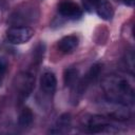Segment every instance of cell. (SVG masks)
Wrapping results in <instances>:
<instances>
[{
    "instance_id": "obj_1",
    "label": "cell",
    "mask_w": 135,
    "mask_h": 135,
    "mask_svg": "<svg viewBox=\"0 0 135 135\" xmlns=\"http://www.w3.org/2000/svg\"><path fill=\"white\" fill-rule=\"evenodd\" d=\"M101 88L109 102L130 107L134 103V89L122 75L111 74L103 77Z\"/></svg>"
},
{
    "instance_id": "obj_2",
    "label": "cell",
    "mask_w": 135,
    "mask_h": 135,
    "mask_svg": "<svg viewBox=\"0 0 135 135\" xmlns=\"http://www.w3.org/2000/svg\"><path fill=\"white\" fill-rule=\"evenodd\" d=\"M34 30L26 25H14L6 31V38L12 44H23L32 39Z\"/></svg>"
},
{
    "instance_id": "obj_3",
    "label": "cell",
    "mask_w": 135,
    "mask_h": 135,
    "mask_svg": "<svg viewBox=\"0 0 135 135\" xmlns=\"http://www.w3.org/2000/svg\"><path fill=\"white\" fill-rule=\"evenodd\" d=\"M88 130L91 133H114L117 132V126L111 121L110 117L94 115L88 121Z\"/></svg>"
},
{
    "instance_id": "obj_4",
    "label": "cell",
    "mask_w": 135,
    "mask_h": 135,
    "mask_svg": "<svg viewBox=\"0 0 135 135\" xmlns=\"http://www.w3.org/2000/svg\"><path fill=\"white\" fill-rule=\"evenodd\" d=\"M58 13L60 14V16L68 18V19H72V20L79 19L82 16L81 8L75 2L70 1V0H64L59 3Z\"/></svg>"
},
{
    "instance_id": "obj_5",
    "label": "cell",
    "mask_w": 135,
    "mask_h": 135,
    "mask_svg": "<svg viewBox=\"0 0 135 135\" xmlns=\"http://www.w3.org/2000/svg\"><path fill=\"white\" fill-rule=\"evenodd\" d=\"M34 82H35V77L32 74L26 73L21 81H20V86H19V93H18V100L20 103H22L32 93L33 86H34Z\"/></svg>"
},
{
    "instance_id": "obj_6",
    "label": "cell",
    "mask_w": 135,
    "mask_h": 135,
    "mask_svg": "<svg viewBox=\"0 0 135 135\" xmlns=\"http://www.w3.org/2000/svg\"><path fill=\"white\" fill-rule=\"evenodd\" d=\"M57 86V79L54 73L52 72H45L40 78V89L43 93L51 95L55 92Z\"/></svg>"
},
{
    "instance_id": "obj_7",
    "label": "cell",
    "mask_w": 135,
    "mask_h": 135,
    "mask_svg": "<svg viewBox=\"0 0 135 135\" xmlns=\"http://www.w3.org/2000/svg\"><path fill=\"white\" fill-rule=\"evenodd\" d=\"M78 43H79V40H78V38L76 36L69 35V36H65V37H63L62 39L59 40L58 49H59V51L61 53L70 54L78 46Z\"/></svg>"
},
{
    "instance_id": "obj_8",
    "label": "cell",
    "mask_w": 135,
    "mask_h": 135,
    "mask_svg": "<svg viewBox=\"0 0 135 135\" xmlns=\"http://www.w3.org/2000/svg\"><path fill=\"white\" fill-rule=\"evenodd\" d=\"M95 11L97 15L103 20H111L114 16V8L108 0H98Z\"/></svg>"
},
{
    "instance_id": "obj_9",
    "label": "cell",
    "mask_w": 135,
    "mask_h": 135,
    "mask_svg": "<svg viewBox=\"0 0 135 135\" xmlns=\"http://www.w3.org/2000/svg\"><path fill=\"white\" fill-rule=\"evenodd\" d=\"M70 128H71V116L70 114H63L58 118L55 127H53V129L50 130V133L63 134V133L69 132Z\"/></svg>"
},
{
    "instance_id": "obj_10",
    "label": "cell",
    "mask_w": 135,
    "mask_h": 135,
    "mask_svg": "<svg viewBox=\"0 0 135 135\" xmlns=\"http://www.w3.org/2000/svg\"><path fill=\"white\" fill-rule=\"evenodd\" d=\"M34 121V114L32 112V110L30 108H24L22 109V111L20 112L19 115V119H18V123L21 128H28L32 126Z\"/></svg>"
},
{
    "instance_id": "obj_11",
    "label": "cell",
    "mask_w": 135,
    "mask_h": 135,
    "mask_svg": "<svg viewBox=\"0 0 135 135\" xmlns=\"http://www.w3.org/2000/svg\"><path fill=\"white\" fill-rule=\"evenodd\" d=\"M63 80H64V84L66 86H74L79 80V72H78V70H76L74 68L66 69L65 72H64Z\"/></svg>"
},
{
    "instance_id": "obj_12",
    "label": "cell",
    "mask_w": 135,
    "mask_h": 135,
    "mask_svg": "<svg viewBox=\"0 0 135 135\" xmlns=\"http://www.w3.org/2000/svg\"><path fill=\"white\" fill-rule=\"evenodd\" d=\"M6 71H7V61L5 58L0 57V86L2 84Z\"/></svg>"
},
{
    "instance_id": "obj_13",
    "label": "cell",
    "mask_w": 135,
    "mask_h": 135,
    "mask_svg": "<svg viewBox=\"0 0 135 135\" xmlns=\"http://www.w3.org/2000/svg\"><path fill=\"white\" fill-rule=\"evenodd\" d=\"M82 1V5H83V8L91 13L93 11H95V7H96V4L98 2V0H81Z\"/></svg>"
},
{
    "instance_id": "obj_14",
    "label": "cell",
    "mask_w": 135,
    "mask_h": 135,
    "mask_svg": "<svg viewBox=\"0 0 135 135\" xmlns=\"http://www.w3.org/2000/svg\"><path fill=\"white\" fill-rule=\"evenodd\" d=\"M126 62H127V65L129 66L131 73L133 74V71H134V53L133 51H129L127 54H126Z\"/></svg>"
},
{
    "instance_id": "obj_15",
    "label": "cell",
    "mask_w": 135,
    "mask_h": 135,
    "mask_svg": "<svg viewBox=\"0 0 135 135\" xmlns=\"http://www.w3.org/2000/svg\"><path fill=\"white\" fill-rule=\"evenodd\" d=\"M134 1H135V0H123L124 4H127V5H129V6H133Z\"/></svg>"
}]
</instances>
